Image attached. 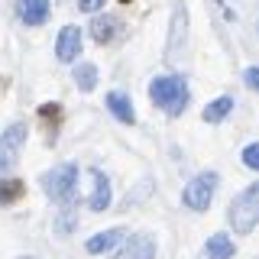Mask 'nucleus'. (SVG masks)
Instances as JSON below:
<instances>
[{
	"instance_id": "obj_7",
	"label": "nucleus",
	"mask_w": 259,
	"mask_h": 259,
	"mask_svg": "<svg viewBox=\"0 0 259 259\" xmlns=\"http://www.w3.org/2000/svg\"><path fill=\"white\" fill-rule=\"evenodd\" d=\"M78 52H81V29L65 26L59 32V39H55V55H59V62H75Z\"/></svg>"
},
{
	"instance_id": "obj_23",
	"label": "nucleus",
	"mask_w": 259,
	"mask_h": 259,
	"mask_svg": "<svg viewBox=\"0 0 259 259\" xmlns=\"http://www.w3.org/2000/svg\"><path fill=\"white\" fill-rule=\"evenodd\" d=\"M23 259H32V256H23Z\"/></svg>"
},
{
	"instance_id": "obj_19",
	"label": "nucleus",
	"mask_w": 259,
	"mask_h": 259,
	"mask_svg": "<svg viewBox=\"0 0 259 259\" xmlns=\"http://www.w3.org/2000/svg\"><path fill=\"white\" fill-rule=\"evenodd\" d=\"M55 230H59L62 237H65V233H71V230H75V214H71V210H68V214H62L59 221H55Z\"/></svg>"
},
{
	"instance_id": "obj_17",
	"label": "nucleus",
	"mask_w": 259,
	"mask_h": 259,
	"mask_svg": "<svg viewBox=\"0 0 259 259\" xmlns=\"http://www.w3.org/2000/svg\"><path fill=\"white\" fill-rule=\"evenodd\" d=\"M39 117H42V120H49V126H59L62 123V107H59V104H42V107H39Z\"/></svg>"
},
{
	"instance_id": "obj_1",
	"label": "nucleus",
	"mask_w": 259,
	"mask_h": 259,
	"mask_svg": "<svg viewBox=\"0 0 259 259\" xmlns=\"http://www.w3.org/2000/svg\"><path fill=\"white\" fill-rule=\"evenodd\" d=\"M152 94V104H159L162 110H168L172 117L185 110V104H188V81L182 75H168V78H156L149 88Z\"/></svg>"
},
{
	"instance_id": "obj_16",
	"label": "nucleus",
	"mask_w": 259,
	"mask_h": 259,
	"mask_svg": "<svg viewBox=\"0 0 259 259\" xmlns=\"http://www.w3.org/2000/svg\"><path fill=\"white\" fill-rule=\"evenodd\" d=\"M75 84L81 88V91H94V84H97V68H94L91 62L75 65Z\"/></svg>"
},
{
	"instance_id": "obj_11",
	"label": "nucleus",
	"mask_w": 259,
	"mask_h": 259,
	"mask_svg": "<svg viewBox=\"0 0 259 259\" xmlns=\"http://www.w3.org/2000/svg\"><path fill=\"white\" fill-rule=\"evenodd\" d=\"M107 107L120 123H133V107H130V97L123 91H110L107 94Z\"/></svg>"
},
{
	"instance_id": "obj_2",
	"label": "nucleus",
	"mask_w": 259,
	"mask_h": 259,
	"mask_svg": "<svg viewBox=\"0 0 259 259\" xmlns=\"http://www.w3.org/2000/svg\"><path fill=\"white\" fill-rule=\"evenodd\" d=\"M259 224V182H253L246 191H240L230 204V227L237 233H249Z\"/></svg>"
},
{
	"instance_id": "obj_15",
	"label": "nucleus",
	"mask_w": 259,
	"mask_h": 259,
	"mask_svg": "<svg viewBox=\"0 0 259 259\" xmlns=\"http://www.w3.org/2000/svg\"><path fill=\"white\" fill-rule=\"evenodd\" d=\"M230 110H233V97H217L204 107V123H221Z\"/></svg>"
},
{
	"instance_id": "obj_14",
	"label": "nucleus",
	"mask_w": 259,
	"mask_h": 259,
	"mask_svg": "<svg viewBox=\"0 0 259 259\" xmlns=\"http://www.w3.org/2000/svg\"><path fill=\"white\" fill-rule=\"evenodd\" d=\"M26 194V185L20 178H0V204H13Z\"/></svg>"
},
{
	"instance_id": "obj_18",
	"label": "nucleus",
	"mask_w": 259,
	"mask_h": 259,
	"mask_svg": "<svg viewBox=\"0 0 259 259\" xmlns=\"http://www.w3.org/2000/svg\"><path fill=\"white\" fill-rule=\"evenodd\" d=\"M243 162H246L249 168H256V172H259V143H249L246 149H243Z\"/></svg>"
},
{
	"instance_id": "obj_3",
	"label": "nucleus",
	"mask_w": 259,
	"mask_h": 259,
	"mask_svg": "<svg viewBox=\"0 0 259 259\" xmlns=\"http://www.w3.org/2000/svg\"><path fill=\"white\" fill-rule=\"evenodd\" d=\"M214 191H217V175L204 172V175L191 178V182L185 185L182 201H185V207H191V210H207L210 201H214Z\"/></svg>"
},
{
	"instance_id": "obj_9",
	"label": "nucleus",
	"mask_w": 259,
	"mask_h": 259,
	"mask_svg": "<svg viewBox=\"0 0 259 259\" xmlns=\"http://www.w3.org/2000/svg\"><path fill=\"white\" fill-rule=\"evenodd\" d=\"M120 240H123V230H120V227H110V230H104V233H97V237L88 240V253L101 256V253H107V249H113Z\"/></svg>"
},
{
	"instance_id": "obj_5",
	"label": "nucleus",
	"mask_w": 259,
	"mask_h": 259,
	"mask_svg": "<svg viewBox=\"0 0 259 259\" xmlns=\"http://www.w3.org/2000/svg\"><path fill=\"white\" fill-rule=\"evenodd\" d=\"M113 259H156V240L149 233H133L126 243L113 253Z\"/></svg>"
},
{
	"instance_id": "obj_20",
	"label": "nucleus",
	"mask_w": 259,
	"mask_h": 259,
	"mask_svg": "<svg viewBox=\"0 0 259 259\" xmlns=\"http://www.w3.org/2000/svg\"><path fill=\"white\" fill-rule=\"evenodd\" d=\"M243 78H246V84L253 88V91H259V68H246V71H243Z\"/></svg>"
},
{
	"instance_id": "obj_4",
	"label": "nucleus",
	"mask_w": 259,
	"mask_h": 259,
	"mask_svg": "<svg viewBox=\"0 0 259 259\" xmlns=\"http://www.w3.org/2000/svg\"><path fill=\"white\" fill-rule=\"evenodd\" d=\"M75 185H78V168L75 165H59L52 172L42 175V188L52 201H68L75 194Z\"/></svg>"
},
{
	"instance_id": "obj_6",
	"label": "nucleus",
	"mask_w": 259,
	"mask_h": 259,
	"mask_svg": "<svg viewBox=\"0 0 259 259\" xmlns=\"http://www.w3.org/2000/svg\"><path fill=\"white\" fill-rule=\"evenodd\" d=\"M26 123H13L7 126V133L0 136V165H10V162L16 159V152L23 149V143H26Z\"/></svg>"
},
{
	"instance_id": "obj_8",
	"label": "nucleus",
	"mask_w": 259,
	"mask_h": 259,
	"mask_svg": "<svg viewBox=\"0 0 259 259\" xmlns=\"http://www.w3.org/2000/svg\"><path fill=\"white\" fill-rule=\"evenodd\" d=\"M20 16L29 26H42L49 20V0H20Z\"/></svg>"
},
{
	"instance_id": "obj_10",
	"label": "nucleus",
	"mask_w": 259,
	"mask_h": 259,
	"mask_svg": "<svg viewBox=\"0 0 259 259\" xmlns=\"http://www.w3.org/2000/svg\"><path fill=\"white\" fill-rule=\"evenodd\" d=\"M94 178V194H91V210H107L110 207V182L104 172H91Z\"/></svg>"
},
{
	"instance_id": "obj_13",
	"label": "nucleus",
	"mask_w": 259,
	"mask_h": 259,
	"mask_svg": "<svg viewBox=\"0 0 259 259\" xmlns=\"http://www.w3.org/2000/svg\"><path fill=\"white\" fill-rule=\"evenodd\" d=\"M237 249H233V243H230V237L227 233H214V237L207 240V256L210 259H230Z\"/></svg>"
},
{
	"instance_id": "obj_21",
	"label": "nucleus",
	"mask_w": 259,
	"mask_h": 259,
	"mask_svg": "<svg viewBox=\"0 0 259 259\" xmlns=\"http://www.w3.org/2000/svg\"><path fill=\"white\" fill-rule=\"evenodd\" d=\"M101 4H104V0H78V7H81V10H97Z\"/></svg>"
},
{
	"instance_id": "obj_22",
	"label": "nucleus",
	"mask_w": 259,
	"mask_h": 259,
	"mask_svg": "<svg viewBox=\"0 0 259 259\" xmlns=\"http://www.w3.org/2000/svg\"><path fill=\"white\" fill-rule=\"evenodd\" d=\"M120 4H130V0H120Z\"/></svg>"
},
{
	"instance_id": "obj_12",
	"label": "nucleus",
	"mask_w": 259,
	"mask_h": 259,
	"mask_svg": "<svg viewBox=\"0 0 259 259\" xmlns=\"http://www.w3.org/2000/svg\"><path fill=\"white\" fill-rule=\"evenodd\" d=\"M117 20L113 16H97V20H91V36L97 39V42H110L113 36H117Z\"/></svg>"
}]
</instances>
